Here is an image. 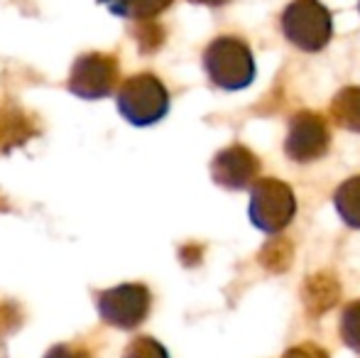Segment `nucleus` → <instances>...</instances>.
Instances as JSON below:
<instances>
[{
    "mask_svg": "<svg viewBox=\"0 0 360 358\" xmlns=\"http://www.w3.org/2000/svg\"><path fill=\"white\" fill-rule=\"evenodd\" d=\"M204 69L214 87L240 91L255 79V57L243 37L221 34L204 49Z\"/></svg>",
    "mask_w": 360,
    "mask_h": 358,
    "instance_id": "obj_1",
    "label": "nucleus"
},
{
    "mask_svg": "<svg viewBox=\"0 0 360 358\" xmlns=\"http://www.w3.org/2000/svg\"><path fill=\"white\" fill-rule=\"evenodd\" d=\"M280 30L302 52H321L333 37V15L321 0H292L280 15Z\"/></svg>",
    "mask_w": 360,
    "mask_h": 358,
    "instance_id": "obj_2",
    "label": "nucleus"
},
{
    "mask_svg": "<svg viewBox=\"0 0 360 358\" xmlns=\"http://www.w3.org/2000/svg\"><path fill=\"white\" fill-rule=\"evenodd\" d=\"M115 101H118L120 115L138 128L160 123L169 110V91L150 72L125 79Z\"/></svg>",
    "mask_w": 360,
    "mask_h": 358,
    "instance_id": "obj_3",
    "label": "nucleus"
},
{
    "mask_svg": "<svg viewBox=\"0 0 360 358\" xmlns=\"http://www.w3.org/2000/svg\"><path fill=\"white\" fill-rule=\"evenodd\" d=\"M96 309L105 324L115 329H135L152 309V292L143 282H123L96 292Z\"/></svg>",
    "mask_w": 360,
    "mask_h": 358,
    "instance_id": "obj_4",
    "label": "nucleus"
},
{
    "mask_svg": "<svg viewBox=\"0 0 360 358\" xmlns=\"http://www.w3.org/2000/svg\"><path fill=\"white\" fill-rule=\"evenodd\" d=\"M297 214L292 186L280 179H257L250 194V219L265 234H280Z\"/></svg>",
    "mask_w": 360,
    "mask_h": 358,
    "instance_id": "obj_5",
    "label": "nucleus"
},
{
    "mask_svg": "<svg viewBox=\"0 0 360 358\" xmlns=\"http://www.w3.org/2000/svg\"><path fill=\"white\" fill-rule=\"evenodd\" d=\"M120 64L115 54L105 52H89L81 54L72 64L67 87L74 96L86 101H98L110 96L118 87Z\"/></svg>",
    "mask_w": 360,
    "mask_h": 358,
    "instance_id": "obj_6",
    "label": "nucleus"
},
{
    "mask_svg": "<svg viewBox=\"0 0 360 358\" xmlns=\"http://www.w3.org/2000/svg\"><path fill=\"white\" fill-rule=\"evenodd\" d=\"M331 145L326 118L314 110H299L289 120V133L285 140V153L294 162H314L323 158Z\"/></svg>",
    "mask_w": 360,
    "mask_h": 358,
    "instance_id": "obj_7",
    "label": "nucleus"
},
{
    "mask_svg": "<svg viewBox=\"0 0 360 358\" xmlns=\"http://www.w3.org/2000/svg\"><path fill=\"white\" fill-rule=\"evenodd\" d=\"M260 167V158L252 150H248L245 145H231L214 158L211 177L218 186H226V189H248L257 181Z\"/></svg>",
    "mask_w": 360,
    "mask_h": 358,
    "instance_id": "obj_8",
    "label": "nucleus"
},
{
    "mask_svg": "<svg viewBox=\"0 0 360 358\" xmlns=\"http://www.w3.org/2000/svg\"><path fill=\"white\" fill-rule=\"evenodd\" d=\"M39 135V123L34 115L22 110L18 103L0 106V155L13 153L15 148H22L32 138Z\"/></svg>",
    "mask_w": 360,
    "mask_h": 358,
    "instance_id": "obj_9",
    "label": "nucleus"
},
{
    "mask_svg": "<svg viewBox=\"0 0 360 358\" xmlns=\"http://www.w3.org/2000/svg\"><path fill=\"white\" fill-rule=\"evenodd\" d=\"M302 297H304V307H307V312L311 317L326 314L341 300V285H338V280L331 272H316V275L307 277Z\"/></svg>",
    "mask_w": 360,
    "mask_h": 358,
    "instance_id": "obj_10",
    "label": "nucleus"
},
{
    "mask_svg": "<svg viewBox=\"0 0 360 358\" xmlns=\"http://www.w3.org/2000/svg\"><path fill=\"white\" fill-rule=\"evenodd\" d=\"M331 118L341 128L360 133V87H343L333 96Z\"/></svg>",
    "mask_w": 360,
    "mask_h": 358,
    "instance_id": "obj_11",
    "label": "nucleus"
},
{
    "mask_svg": "<svg viewBox=\"0 0 360 358\" xmlns=\"http://www.w3.org/2000/svg\"><path fill=\"white\" fill-rule=\"evenodd\" d=\"M333 204L343 221L351 229H360V177L346 179L333 194Z\"/></svg>",
    "mask_w": 360,
    "mask_h": 358,
    "instance_id": "obj_12",
    "label": "nucleus"
},
{
    "mask_svg": "<svg viewBox=\"0 0 360 358\" xmlns=\"http://www.w3.org/2000/svg\"><path fill=\"white\" fill-rule=\"evenodd\" d=\"M172 3L174 0H113L110 10L120 18L145 23V20H155L157 15H162Z\"/></svg>",
    "mask_w": 360,
    "mask_h": 358,
    "instance_id": "obj_13",
    "label": "nucleus"
},
{
    "mask_svg": "<svg viewBox=\"0 0 360 358\" xmlns=\"http://www.w3.org/2000/svg\"><path fill=\"white\" fill-rule=\"evenodd\" d=\"M294 248L287 238H275L262 248L260 253V263L272 272H285L292 263Z\"/></svg>",
    "mask_w": 360,
    "mask_h": 358,
    "instance_id": "obj_14",
    "label": "nucleus"
},
{
    "mask_svg": "<svg viewBox=\"0 0 360 358\" xmlns=\"http://www.w3.org/2000/svg\"><path fill=\"white\" fill-rule=\"evenodd\" d=\"M341 339L346 341L348 349L360 354V300L348 302L341 314Z\"/></svg>",
    "mask_w": 360,
    "mask_h": 358,
    "instance_id": "obj_15",
    "label": "nucleus"
},
{
    "mask_svg": "<svg viewBox=\"0 0 360 358\" xmlns=\"http://www.w3.org/2000/svg\"><path fill=\"white\" fill-rule=\"evenodd\" d=\"M135 39L140 44V52L150 54V52H157V49L165 44V27L157 25L155 20H145L135 27Z\"/></svg>",
    "mask_w": 360,
    "mask_h": 358,
    "instance_id": "obj_16",
    "label": "nucleus"
},
{
    "mask_svg": "<svg viewBox=\"0 0 360 358\" xmlns=\"http://www.w3.org/2000/svg\"><path fill=\"white\" fill-rule=\"evenodd\" d=\"M123 358H169L167 349L152 336H138L123 351Z\"/></svg>",
    "mask_w": 360,
    "mask_h": 358,
    "instance_id": "obj_17",
    "label": "nucleus"
},
{
    "mask_svg": "<svg viewBox=\"0 0 360 358\" xmlns=\"http://www.w3.org/2000/svg\"><path fill=\"white\" fill-rule=\"evenodd\" d=\"M44 358H94L91 351L86 346H79V344H57L47 351Z\"/></svg>",
    "mask_w": 360,
    "mask_h": 358,
    "instance_id": "obj_18",
    "label": "nucleus"
},
{
    "mask_svg": "<svg viewBox=\"0 0 360 358\" xmlns=\"http://www.w3.org/2000/svg\"><path fill=\"white\" fill-rule=\"evenodd\" d=\"M282 358H328V354L321 346L311 344V341H304V344H297V346H292V349H287Z\"/></svg>",
    "mask_w": 360,
    "mask_h": 358,
    "instance_id": "obj_19",
    "label": "nucleus"
},
{
    "mask_svg": "<svg viewBox=\"0 0 360 358\" xmlns=\"http://www.w3.org/2000/svg\"><path fill=\"white\" fill-rule=\"evenodd\" d=\"M189 3H196V5H206V8H221V5L231 3V0H189Z\"/></svg>",
    "mask_w": 360,
    "mask_h": 358,
    "instance_id": "obj_20",
    "label": "nucleus"
},
{
    "mask_svg": "<svg viewBox=\"0 0 360 358\" xmlns=\"http://www.w3.org/2000/svg\"><path fill=\"white\" fill-rule=\"evenodd\" d=\"M5 209H8V201H5L3 196H0V211H5Z\"/></svg>",
    "mask_w": 360,
    "mask_h": 358,
    "instance_id": "obj_21",
    "label": "nucleus"
},
{
    "mask_svg": "<svg viewBox=\"0 0 360 358\" xmlns=\"http://www.w3.org/2000/svg\"><path fill=\"white\" fill-rule=\"evenodd\" d=\"M358 13H360V0H358Z\"/></svg>",
    "mask_w": 360,
    "mask_h": 358,
    "instance_id": "obj_22",
    "label": "nucleus"
}]
</instances>
